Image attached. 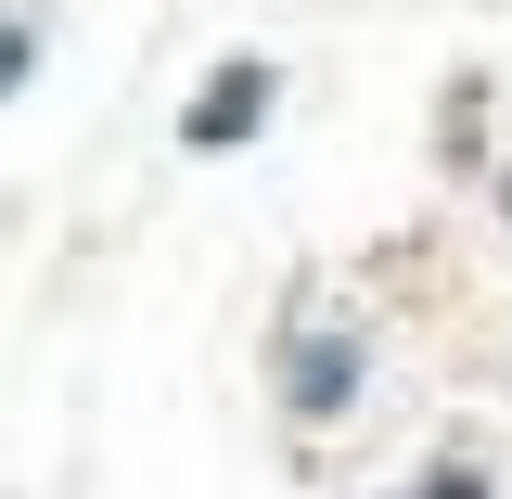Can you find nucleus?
I'll return each instance as SVG.
<instances>
[{
    "label": "nucleus",
    "mask_w": 512,
    "mask_h": 499,
    "mask_svg": "<svg viewBox=\"0 0 512 499\" xmlns=\"http://www.w3.org/2000/svg\"><path fill=\"white\" fill-rule=\"evenodd\" d=\"M269 103H282V64H269V52H231L205 90H192L180 141H192V154H244L256 128H269Z\"/></svg>",
    "instance_id": "nucleus-1"
},
{
    "label": "nucleus",
    "mask_w": 512,
    "mask_h": 499,
    "mask_svg": "<svg viewBox=\"0 0 512 499\" xmlns=\"http://www.w3.org/2000/svg\"><path fill=\"white\" fill-rule=\"evenodd\" d=\"M423 499H487V474H474V461H448V474H436Z\"/></svg>",
    "instance_id": "nucleus-3"
},
{
    "label": "nucleus",
    "mask_w": 512,
    "mask_h": 499,
    "mask_svg": "<svg viewBox=\"0 0 512 499\" xmlns=\"http://www.w3.org/2000/svg\"><path fill=\"white\" fill-rule=\"evenodd\" d=\"M282 397H295V423H333V410L359 397V346H346V333H308V346L282 359Z\"/></svg>",
    "instance_id": "nucleus-2"
}]
</instances>
